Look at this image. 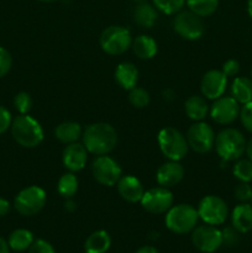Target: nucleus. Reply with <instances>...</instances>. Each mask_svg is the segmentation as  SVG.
<instances>
[{"label":"nucleus","mask_w":252,"mask_h":253,"mask_svg":"<svg viewBox=\"0 0 252 253\" xmlns=\"http://www.w3.org/2000/svg\"><path fill=\"white\" fill-rule=\"evenodd\" d=\"M83 145L91 155L105 156L115 148L118 143V132L108 123H95L84 130Z\"/></svg>","instance_id":"nucleus-1"},{"label":"nucleus","mask_w":252,"mask_h":253,"mask_svg":"<svg viewBox=\"0 0 252 253\" xmlns=\"http://www.w3.org/2000/svg\"><path fill=\"white\" fill-rule=\"evenodd\" d=\"M10 128L14 140L25 148H35L43 141V128L41 124L29 114L16 116Z\"/></svg>","instance_id":"nucleus-2"},{"label":"nucleus","mask_w":252,"mask_h":253,"mask_svg":"<svg viewBox=\"0 0 252 253\" xmlns=\"http://www.w3.org/2000/svg\"><path fill=\"white\" fill-rule=\"evenodd\" d=\"M215 150L222 161H237L246 150V138L236 128H225L215 136Z\"/></svg>","instance_id":"nucleus-3"},{"label":"nucleus","mask_w":252,"mask_h":253,"mask_svg":"<svg viewBox=\"0 0 252 253\" xmlns=\"http://www.w3.org/2000/svg\"><path fill=\"white\" fill-rule=\"evenodd\" d=\"M198 221V210L189 204L174 205L166 212V226L173 234H189L197 227Z\"/></svg>","instance_id":"nucleus-4"},{"label":"nucleus","mask_w":252,"mask_h":253,"mask_svg":"<svg viewBox=\"0 0 252 253\" xmlns=\"http://www.w3.org/2000/svg\"><path fill=\"white\" fill-rule=\"evenodd\" d=\"M157 138L161 152L169 161L179 162L187 156L188 150H189L187 137L177 128L170 127V126L162 128L158 132Z\"/></svg>","instance_id":"nucleus-5"},{"label":"nucleus","mask_w":252,"mask_h":253,"mask_svg":"<svg viewBox=\"0 0 252 253\" xmlns=\"http://www.w3.org/2000/svg\"><path fill=\"white\" fill-rule=\"evenodd\" d=\"M99 43L105 53L119 56V54L125 53L130 48L132 44V37H131V32L126 27L114 25V26L106 27L101 32Z\"/></svg>","instance_id":"nucleus-6"},{"label":"nucleus","mask_w":252,"mask_h":253,"mask_svg":"<svg viewBox=\"0 0 252 253\" xmlns=\"http://www.w3.org/2000/svg\"><path fill=\"white\" fill-rule=\"evenodd\" d=\"M46 204V193L37 185L24 188L14 200V208L22 216H34L43 209Z\"/></svg>","instance_id":"nucleus-7"},{"label":"nucleus","mask_w":252,"mask_h":253,"mask_svg":"<svg viewBox=\"0 0 252 253\" xmlns=\"http://www.w3.org/2000/svg\"><path fill=\"white\" fill-rule=\"evenodd\" d=\"M198 215L199 219L203 220L205 224L217 226V225L224 224L225 220L229 216V208L217 195H208L200 200L198 205Z\"/></svg>","instance_id":"nucleus-8"},{"label":"nucleus","mask_w":252,"mask_h":253,"mask_svg":"<svg viewBox=\"0 0 252 253\" xmlns=\"http://www.w3.org/2000/svg\"><path fill=\"white\" fill-rule=\"evenodd\" d=\"M173 29L179 35L182 39L195 41L199 40L204 34V24L202 17L195 15L190 10H180L177 12L174 20H173Z\"/></svg>","instance_id":"nucleus-9"},{"label":"nucleus","mask_w":252,"mask_h":253,"mask_svg":"<svg viewBox=\"0 0 252 253\" xmlns=\"http://www.w3.org/2000/svg\"><path fill=\"white\" fill-rule=\"evenodd\" d=\"M93 177L99 184L105 187H114L123 177V170L120 166L109 156H98L91 165Z\"/></svg>","instance_id":"nucleus-10"},{"label":"nucleus","mask_w":252,"mask_h":253,"mask_svg":"<svg viewBox=\"0 0 252 253\" xmlns=\"http://www.w3.org/2000/svg\"><path fill=\"white\" fill-rule=\"evenodd\" d=\"M192 244L198 251L214 253L222 246L221 230L208 224L197 226L192 231Z\"/></svg>","instance_id":"nucleus-11"},{"label":"nucleus","mask_w":252,"mask_h":253,"mask_svg":"<svg viewBox=\"0 0 252 253\" xmlns=\"http://www.w3.org/2000/svg\"><path fill=\"white\" fill-rule=\"evenodd\" d=\"M187 141L189 148L197 153H208L211 151L215 143V133L211 126L203 121L193 124L187 132Z\"/></svg>","instance_id":"nucleus-12"},{"label":"nucleus","mask_w":252,"mask_h":253,"mask_svg":"<svg viewBox=\"0 0 252 253\" xmlns=\"http://www.w3.org/2000/svg\"><path fill=\"white\" fill-rule=\"evenodd\" d=\"M140 203L150 214H165L173 207V194L168 188H152L145 192Z\"/></svg>","instance_id":"nucleus-13"},{"label":"nucleus","mask_w":252,"mask_h":253,"mask_svg":"<svg viewBox=\"0 0 252 253\" xmlns=\"http://www.w3.org/2000/svg\"><path fill=\"white\" fill-rule=\"evenodd\" d=\"M240 104L232 96H220L210 108V116L219 125H230L240 116Z\"/></svg>","instance_id":"nucleus-14"},{"label":"nucleus","mask_w":252,"mask_h":253,"mask_svg":"<svg viewBox=\"0 0 252 253\" xmlns=\"http://www.w3.org/2000/svg\"><path fill=\"white\" fill-rule=\"evenodd\" d=\"M227 86V77L222 73V71L211 69L203 76L200 82V90L203 96L210 100L222 96Z\"/></svg>","instance_id":"nucleus-15"},{"label":"nucleus","mask_w":252,"mask_h":253,"mask_svg":"<svg viewBox=\"0 0 252 253\" xmlns=\"http://www.w3.org/2000/svg\"><path fill=\"white\" fill-rule=\"evenodd\" d=\"M88 153L89 152L83 143H69L62 153V162L69 172H79L85 167L86 161H88Z\"/></svg>","instance_id":"nucleus-16"},{"label":"nucleus","mask_w":252,"mask_h":253,"mask_svg":"<svg viewBox=\"0 0 252 253\" xmlns=\"http://www.w3.org/2000/svg\"><path fill=\"white\" fill-rule=\"evenodd\" d=\"M183 177H184V168L178 161H168L163 163L156 173L158 185L168 189L179 184Z\"/></svg>","instance_id":"nucleus-17"},{"label":"nucleus","mask_w":252,"mask_h":253,"mask_svg":"<svg viewBox=\"0 0 252 253\" xmlns=\"http://www.w3.org/2000/svg\"><path fill=\"white\" fill-rule=\"evenodd\" d=\"M118 192L124 200L128 203H138L145 194V189L140 180L133 175H124L116 183Z\"/></svg>","instance_id":"nucleus-18"},{"label":"nucleus","mask_w":252,"mask_h":253,"mask_svg":"<svg viewBox=\"0 0 252 253\" xmlns=\"http://www.w3.org/2000/svg\"><path fill=\"white\" fill-rule=\"evenodd\" d=\"M231 225L240 234H247L252 230V204L241 203L231 212Z\"/></svg>","instance_id":"nucleus-19"},{"label":"nucleus","mask_w":252,"mask_h":253,"mask_svg":"<svg viewBox=\"0 0 252 253\" xmlns=\"http://www.w3.org/2000/svg\"><path fill=\"white\" fill-rule=\"evenodd\" d=\"M115 81L125 90H131L138 81V71L135 64L123 62L115 69Z\"/></svg>","instance_id":"nucleus-20"},{"label":"nucleus","mask_w":252,"mask_h":253,"mask_svg":"<svg viewBox=\"0 0 252 253\" xmlns=\"http://www.w3.org/2000/svg\"><path fill=\"white\" fill-rule=\"evenodd\" d=\"M111 246V237L105 230H98L89 235L84 242L85 253H106Z\"/></svg>","instance_id":"nucleus-21"},{"label":"nucleus","mask_w":252,"mask_h":253,"mask_svg":"<svg viewBox=\"0 0 252 253\" xmlns=\"http://www.w3.org/2000/svg\"><path fill=\"white\" fill-rule=\"evenodd\" d=\"M158 19V12L156 6L142 1L138 2L137 6L133 10V20L138 26L143 29H151L156 24Z\"/></svg>","instance_id":"nucleus-22"},{"label":"nucleus","mask_w":252,"mask_h":253,"mask_svg":"<svg viewBox=\"0 0 252 253\" xmlns=\"http://www.w3.org/2000/svg\"><path fill=\"white\" fill-rule=\"evenodd\" d=\"M82 135H83L82 126L78 123H74V121L61 123L54 130V136H56L57 140L62 143H66V145L78 142Z\"/></svg>","instance_id":"nucleus-23"},{"label":"nucleus","mask_w":252,"mask_h":253,"mask_svg":"<svg viewBox=\"0 0 252 253\" xmlns=\"http://www.w3.org/2000/svg\"><path fill=\"white\" fill-rule=\"evenodd\" d=\"M184 110L188 118L193 121H203L209 113V105L203 96L192 95L185 100Z\"/></svg>","instance_id":"nucleus-24"},{"label":"nucleus","mask_w":252,"mask_h":253,"mask_svg":"<svg viewBox=\"0 0 252 253\" xmlns=\"http://www.w3.org/2000/svg\"><path fill=\"white\" fill-rule=\"evenodd\" d=\"M132 51L140 59H151L157 53V42L147 35H140L132 40Z\"/></svg>","instance_id":"nucleus-25"},{"label":"nucleus","mask_w":252,"mask_h":253,"mask_svg":"<svg viewBox=\"0 0 252 253\" xmlns=\"http://www.w3.org/2000/svg\"><path fill=\"white\" fill-rule=\"evenodd\" d=\"M231 94L232 98L241 105L252 101V79L247 77L235 78L231 85Z\"/></svg>","instance_id":"nucleus-26"},{"label":"nucleus","mask_w":252,"mask_h":253,"mask_svg":"<svg viewBox=\"0 0 252 253\" xmlns=\"http://www.w3.org/2000/svg\"><path fill=\"white\" fill-rule=\"evenodd\" d=\"M35 237L30 230L26 229H16L9 235L7 244L10 249L15 252H24L31 247L34 244Z\"/></svg>","instance_id":"nucleus-27"},{"label":"nucleus","mask_w":252,"mask_h":253,"mask_svg":"<svg viewBox=\"0 0 252 253\" xmlns=\"http://www.w3.org/2000/svg\"><path fill=\"white\" fill-rule=\"evenodd\" d=\"M188 9L200 17L214 14L219 6V0H185Z\"/></svg>","instance_id":"nucleus-28"},{"label":"nucleus","mask_w":252,"mask_h":253,"mask_svg":"<svg viewBox=\"0 0 252 253\" xmlns=\"http://www.w3.org/2000/svg\"><path fill=\"white\" fill-rule=\"evenodd\" d=\"M57 190H58L59 195L68 199V198H73L74 194L78 190V178L73 172L66 173L62 175L57 183Z\"/></svg>","instance_id":"nucleus-29"},{"label":"nucleus","mask_w":252,"mask_h":253,"mask_svg":"<svg viewBox=\"0 0 252 253\" xmlns=\"http://www.w3.org/2000/svg\"><path fill=\"white\" fill-rule=\"evenodd\" d=\"M235 178L240 182L250 183L252 180V161L251 160H237L232 168Z\"/></svg>","instance_id":"nucleus-30"},{"label":"nucleus","mask_w":252,"mask_h":253,"mask_svg":"<svg viewBox=\"0 0 252 253\" xmlns=\"http://www.w3.org/2000/svg\"><path fill=\"white\" fill-rule=\"evenodd\" d=\"M128 101L131 105L137 109L146 108L150 104V94L146 89L133 86L131 90H128Z\"/></svg>","instance_id":"nucleus-31"},{"label":"nucleus","mask_w":252,"mask_h":253,"mask_svg":"<svg viewBox=\"0 0 252 253\" xmlns=\"http://www.w3.org/2000/svg\"><path fill=\"white\" fill-rule=\"evenodd\" d=\"M152 1L156 9L166 15L177 14L185 5V0H152Z\"/></svg>","instance_id":"nucleus-32"},{"label":"nucleus","mask_w":252,"mask_h":253,"mask_svg":"<svg viewBox=\"0 0 252 253\" xmlns=\"http://www.w3.org/2000/svg\"><path fill=\"white\" fill-rule=\"evenodd\" d=\"M14 106L20 115L24 114H29V111L32 108V98L29 93L26 91H20L15 95L14 98Z\"/></svg>","instance_id":"nucleus-33"},{"label":"nucleus","mask_w":252,"mask_h":253,"mask_svg":"<svg viewBox=\"0 0 252 253\" xmlns=\"http://www.w3.org/2000/svg\"><path fill=\"white\" fill-rule=\"evenodd\" d=\"M240 120H241L242 126L246 128L249 132L252 133V101L244 104L240 109Z\"/></svg>","instance_id":"nucleus-34"},{"label":"nucleus","mask_w":252,"mask_h":253,"mask_svg":"<svg viewBox=\"0 0 252 253\" xmlns=\"http://www.w3.org/2000/svg\"><path fill=\"white\" fill-rule=\"evenodd\" d=\"M235 198L241 203L251 202L252 198V188L249 183L240 182L237 187L235 188Z\"/></svg>","instance_id":"nucleus-35"},{"label":"nucleus","mask_w":252,"mask_h":253,"mask_svg":"<svg viewBox=\"0 0 252 253\" xmlns=\"http://www.w3.org/2000/svg\"><path fill=\"white\" fill-rule=\"evenodd\" d=\"M12 66L11 54L4 47H0V78L6 76Z\"/></svg>","instance_id":"nucleus-36"},{"label":"nucleus","mask_w":252,"mask_h":253,"mask_svg":"<svg viewBox=\"0 0 252 253\" xmlns=\"http://www.w3.org/2000/svg\"><path fill=\"white\" fill-rule=\"evenodd\" d=\"M27 253H56V251L48 241L43 239H37L27 250Z\"/></svg>","instance_id":"nucleus-37"},{"label":"nucleus","mask_w":252,"mask_h":253,"mask_svg":"<svg viewBox=\"0 0 252 253\" xmlns=\"http://www.w3.org/2000/svg\"><path fill=\"white\" fill-rule=\"evenodd\" d=\"M239 231L234 229V227H225L221 231L222 235V245L227 247H232L237 245L239 242Z\"/></svg>","instance_id":"nucleus-38"},{"label":"nucleus","mask_w":252,"mask_h":253,"mask_svg":"<svg viewBox=\"0 0 252 253\" xmlns=\"http://www.w3.org/2000/svg\"><path fill=\"white\" fill-rule=\"evenodd\" d=\"M12 118L10 111L4 106H0V135L6 132L11 127Z\"/></svg>","instance_id":"nucleus-39"},{"label":"nucleus","mask_w":252,"mask_h":253,"mask_svg":"<svg viewBox=\"0 0 252 253\" xmlns=\"http://www.w3.org/2000/svg\"><path fill=\"white\" fill-rule=\"evenodd\" d=\"M221 71L227 78H229V77L237 76L240 72V63L236 59H227V61L222 64Z\"/></svg>","instance_id":"nucleus-40"},{"label":"nucleus","mask_w":252,"mask_h":253,"mask_svg":"<svg viewBox=\"0 0 252 253\" xmlns=\"http://www.w3.org/2000/svg\"><path fill=\"white\" fill-rule=\"evenodd\" d=\"M10 208H11L10 203L7 202L6 199H4V198H0V217H2V216H5V215L9 214Z\"/></svg>","instance_id":"nucleus-41"},{"label":"nucleus","mask_w":252,"mask_h":253,"mask_svg":"<svg viewBox=\"0 0 252 253\" xmlns=\"http://www.w3.org/2000/svg\"><path fill=\"white\" fill-rule=\"evenodd\" d=\"M64 209L67 210V211L69 212H73L77 210V203L74 202L72 198H68V199H66V202H64Z\"/></svg>","instance_id":"nucleus-42"},{"label":"nucleus","mask_w":252,"mask_h":253,"mask_svg":"<svg viewBox=\"0 0 252 253\" xmlns=\"http://www.w3.org/2000/svg\"><path fill=\"white\" fill-rule=\"evenodd\" d=\"M135 253H160V252H158V250L156 249V247L146 245V246L140 247V249H138Z\"/></svg>","instance_id":"nucleus-43"},{"label":"nucleus","mask_w":252,"mask_h":253,"mask_svg":"<svg viewBox=\"0 0 252 253\" xmlns=\"http://www.w3.org/2000/svg\"><path fill=\"white\" fill-rule=\"evenodd\" d=\"M10 251H11V249H10L6 240L0 237V253H10Z\"/></svg>","instance_id":"nucleus-44"},{"label":"nucleus","mask_w":252,"mask_h":253,"mask_svg":"<svg viewBox=\"0 0 252 253\" xmlns=\"http://www.w3.org/2000/svg\"><path fill=\"white\" fill-rule=\"evenodd\" d=\"M245 152H246L249 160L252 161V137L250 138V141L246 142V150H245Z\"/></svg>","instance_id":"nucleus-45"},{"label":"nucleus","mask_w":252,"mask_h":253,"mask_svg":"<svg viewBox=\"0 0 252 253\" xmlns=\"http://www.w3.org/2000/svg\"><path fill=\"white\" fill-rule=\"evenodd\" d=\"M247 11H249L250 17L252 19V0H247Z\"/></svg>","instance_id":"nucleus-46"},{"label":"nucleus","mask_w":252,"mask_h":253,"mask_svg":"<svg viewBox=\"0 0 252 253\" xmlns=\"http://www.w3.org/2000/svg\"><path fill=\"white\" fill-rule=\"evenodd\" d=\"M39 1H43V2H51V1H56V0H39Z\"/></svg>","instance_id":"nucleus-47"},{"label":"nucleus","mask_w":252,"mask_h":253,"mask_svg":"<svg viewBox=\"0 0 252 253\" xmlns=\"http://www.w3.org/2000/svg\"><path fill=\"white\" fill-rule=\"evenodd\" d=\"M135 1H137V2H142V1H145V0H135Z\"/></svg>","instance_id":"nucleus-48"},{"label":"nucleus","mask_w":252,"mask_h":253,"mask_svg":"<svg viewBox=\"0 0 252 253\" xmlns=\"http://www.w3.org/2000/svg\"><path fill=\"white\" fill-rule=\"evenodd\" d=\"M251 79H252V69H251Z\"/></svg>","instance_id":"nucleus-49"},{"label":"nucleus","mask_w":252,"mask_h":253,"mask_svg":"<svg viewBox=\"0 0 252 253\" xmlns=\"http://www.w3.org/2000/svg\"><path fill=\"white\" fill-rule=\"evenodd\" d=\"M251 204H252V198H251Z\"/></svg>","instance_id":"nucleus-50"}]
</instances>
